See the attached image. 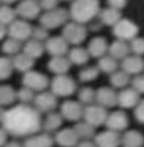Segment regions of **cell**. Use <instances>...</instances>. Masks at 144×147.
I'll list each match as a JSON object with an SVG mask.
<instances>
[{
  "mask_svg": "<svg viewBox=\"0 0 144 147\" xmlns=\"http://www.w3.org/2000/svg\"><path fill=\"white\" fill-rule=\"evenodd\" d=\"M109 82L112 85V88H126L130 84V74H127L124 70H115L114 73H111Z\"/></svg>",
  "mask_w": 144,
  "mask_h": 147,
  "instance_id": "obj_26",
  "label": "cell"
},
{
  "mask_svg": "<svg viewBox=\"0 0 144 147\" xmlns=\"http://www.w3.org/2000/svg\"><path fill=\"white\" fill-rule=\"evenodd\" d=\"M99 12H100L99 0H73L68 14L73 21L85 24L90 23Z\"/></svg>",
  "mask_w": 144,
  "mask_h": 147,
  "instance_id": "obj_2",
  "label": "cell"
},
{
  "mask_svg": "<svg viewBox=\"0 0 144 147\" xmlns=\"http://www.w3.org/2000/svg\"><path fill=\"white\" fill-rule=\"evenodd\" d=\"M5 112H6V111L2 109V106H0V123H2V121H3V118H5Z\"/></svg>",
  "mask_w": 144,
  "mask_h": 147,
  "instance_id": "obj_50",
  "label": "cell"
},
{
  "mask_svg": "<svg viewBox=\"0 0 144 147\" xmlns=\"http://www.w3.org/2000/svg\"><path fill=\"white\" fill-rule=\"evenodd\" d=\"M121 68L124 70L127 74H140L144 70V61L141 59V56L134 55L129 56L127 55L124 59H121Z\"/></svg>",
  "mask_w": 144,
  "mask_h": 147,
  "instance_id": "obj_18",
  "label": "cell"
},
{
  "mask_svg": "<svg viewBox=\"0 0 144 147\" xmlns=\"http://www.w3.org/2000/svg\"><path fill=\"white\" fill-rule=\"evenodd\" d=\"M94 143H96L97 147H118L121 144L120 132L106 129L100 134L94 135Z\"/></svg>",
  "mask_w": 144,
  "mask_h": 147,
  "instance_id": "obj_12",
  "label": "cell"
},
{
  "mask_svg": "<svg viewBox=\"0 0 144 147\" xmlns=\"http://www.w3.org/2000/svg\"><path fill=\"white\" fill-rule=\"evenodd\" d=\"M15 15H17V12H15L12 8L8 6V5H3V6L0 8V24L9 26L15 20Z\"/></svg>",
  "mask_w": 144,
  "mask_h": 147,
  "instance_id": "obj_34",
  "label": "cell"
},
{
  "mask_svg": "<svg viewBox=\"0 0 144 147\" xmlns=\"http://www.w3.org/2000/svg\"><path fill=\"white\" fill-rule=\"evenodd\" d=\"M47 30L44 26H37V28L32 29V38L37 41H43V40H47L49 38V34H47Z\"/></svg>",
  "mask_w": 144,
  "mask_h": 147,
  "instance_id": "obj_41",
  "label": "cell"
},
{
  "mask_svg": "<svg viewBox=\"0 0 144 147\" xmlns=\"http://www.w3.org/2000/svg\"><path fill=\"white\" fill-rule=\"evenodd\" d=\"M2 124L3 129L14 137H30L38 134V130L43 127L40 111L27 103H20L8 109L5 112Z\"/></svg>",
  "mask_w": 144,
  "mask_h": 147,
  "instance_id": "obj_1",
  "label": "cell"
},
{
  "mask_svg": "<svg viewBox=\"0 0 144 147\" xmlns=\"http://www.w3.org/2000/svg\"><path fill=\"white\" fill-rule=\"evenodd\" d=\"M126 0H108V5L111 8H114V9H123L124 6H126Z\"/></svg>",
  "mask_w": 144,
  "mask_h": 147,
  "instance_id": "obj_45",
  "label": "cell"
},
{
  "mask_svg": "<svg viewBox=\"0 0 144 147\" xmlns=\"http://www.w3.org/2000/svg\"><path fill=\"white\" fill-rule=\"evenodd\" d=\"M23 85L27 86V88H32L34 91H44L49 85V79L47 76H44L40 71H26L23 76Z\"/></svg>",
  "mask_w": 144,
  "mask_h": 147,
  "instance_id": "obj_9",
  "label": "cell"
},
{
  "mask_svg": "<svg viewBox=\"0 0 144 147\" xmlns=\"http://www.w3.org/2000/svg\"><path fill=\"white\" fill-rule=\"evenodd\" d=\"M12 64H14L15 70L26 73V71H29V70H32V67H34V58L26 55L24 52L23 53H17V55H14Z\"/></svg>",
  "mask_w": 144,
  "mask_h": 147,
  "instance_id": "obj_24",
  "label": "cell"
},
{
  "mask_svg": "<svg viewBox=\"0 0 144 147\" xmlns=\"http://www.w3.org/2000/svg\"><path fill=\"white\" fill-rule=\"evenodd\" d=\"M17 99H18L21 103L34 102V99H35V91L32 90V88H27V86L23 85V88L17 92Z\"/></svg>",
  "mask_w": 144,
  "mask_h": 147,
  "instance_id": "obj_39",
  "label": "cell"
},
{
  "mask_svg": "<svg viewBox=\"0 0 144 147\" xmlns=\"http://www.w3.org/2000/svg\"><path fill=\"white\" fill-rule=\"evenodd\" d=\"M106 127L111 130H115V132H121L127 127L129 124V120H127V115L123 111H114L111 112L108 118H106Z\"/></svg>",
  "mask_w": 144,
  "mask_h": 147,
  "instance_id": "obj_17",
  "label": "cell"
},
{
  "mask_svg": "<svg viewBox=\"0 0 144 147\" xmlns=\"http://www.w3.org/2000/svg\"><path fill=\"white\" fill-rule=\"evenodd\" d=\"M74 132L77 134V137H79V140H91V138H94V126H91L90 123H87L85 120L84 121H77L76 124H74Z\"/></svg>",
  "mask_w": 144,
  "mask_h": 147,
  "instance_id": "obj_31",
  "label": "cell"
},
{
  "mask_svg": "<svg viewBox=\"0 0 144 147\" xmlns=\"http://www.w3.org/2000/svg\"><path fill=\"white\" fill-rule=\"evenodd\" d=\"M53 143H55V140L49 135V132L38 134V135L34 134L30 137H27L23 147H53Z\"/></svg>",
  "mask_w": 144,
  "mask_h": 147,
  "instance_id": "obj_20",
  "label": "cell"
},
{
  "mask_svg": "<svg viewBox=\"0 0 144 147\" xmlns=\"http://www.w3.org/2000/svg\"><path fill=\"white\" fill-rule=\"evenodd\" d=\"M68 59L71 64H76V65H84L88 62L90 59V53H88L87 49H82V47H74L68 50Z\"/></svg>",
  "mask_w": 144,
  "mask_h": 147,
  "instance_id": "obj_27",
  "label": "cell"
},
{
  "mask_svg": "<svg viewBox=\"0 0 144 147\" xmlns=\"http://www.w3.org/2000/svg\"><path fill=\"white\" fill-rule=\"evenodd\" d=\"M32 26L26 20H14L8 28V34L11 38H15L18 41H27L32 36Z\"/></svg>",
  "mask_w": 144,
  "mask_h": 147,
  "instance_id": "obj_8",
  "label": "cell"
},
{
  "mask_svg": "<svg viewBox=\"0 0 144 147\" xmlns=\"http://www.w3.org/2000/svg\"><path fill=\"white\" fill-rule=\"evenodd\" d=\"M99 17H100V23L102 24H108V26H114L121 18L120 17V11L111 8V6L100 11V12H99Z\"/></svg>",
  "mask_w": 144,
  "mask_h": 147,
  "instance_id": "obj_29",
  "label": "cell"
},
{
  "mask_svg": "<svg viewBox=\"0 0 144 147\" xmlns=\"http://www.w3.org/2000/svg\"><path fill=\"white\" fill-rule=\"evenodd\" d=\"M99 71H100V70H99V67H87V68H84V70L79 73L80 82H91V80L97 79Z\"/></svg>",
  "mask_w": 144,
  "mask_h": 147,
  "instance_id": "obj_38",
  "label": "cell"
},
{
  "mask_svg": "<svg viewBox=\"0 0 144 147\" xmlns=\"http://www.w3.org/2000/svg\"><path fill=\"white\" fill-rule=\"evenodd\" d=\"M88 53H90V56H94V58H102L106 55L108 52V42L105 38L102 36H96L93 38L90 41V44H88Z\"/></svg>",
  "mask_w": 144,
  "mask_h": 147,
  "instance_id": "obj_21",
  "label": "cell"
},
{
  "mask_svg": "<svg viewBox=\"0 0 144 147\" xmlns=\"http://www.w3.org/2000/svg\"><path fill=\"white\" fill-rule=\"evenodd\" d=\"M130 85H132V88L137 90L140 94H143L144 92V74H135V78L130 80Z\"/></svg>",
  "mask_w": 144,
  "mask_h": 147,
  "instance_id": "obj_42",
  "label": "cell"
},
{
  "mask_svg": "<svg viewBox=\"0 0 144 147\" xmlns=\"http://www.w3.org/2000/svg\"><path fill=\"white\" fill-rule=\"evenodd\" d=\"M130 50L135 53V55L141 56L144 55V38H140V36H135L134 40H130Z\"/></svg>",
  "mask_w": 144,
  "mask_h": 147,
  "instance_id": "obj_40",
  "label": "cell"
},
{
  "mask_svg": "<svg viewBox=\"0 0 144 147\" xmlns=\"http://www.w3.org/2000/svg\"><path fill=\"white\" fill-rule=\"evenodd\" d=\"M140 102V92L134 88H123L118 92L117 105L123 109H129V108H135Z\"/></svg>",
  "mask_w": 144,
  "mask_h": 147,
  "instance_id": "obj_15",
  "label": "cell"
},
{
  "mask_svg": "<svg viewBox=\"0 0 144 147\" xmlns=\"http://www.w3.org/2000/svg\"><path fill=\"white\" fill-rule=\"evenodd\" d=\"M96 100V91L90 86H84L79 91V102L82 105H91V103Z\"/></svg>",
  "mask_w": 144,
  "mask_h": 147,
  "instance_id": "obj_37",
  "label": "cell"
},
{
  "mask_svg": "<svg viewBox=\"0 0 144 147\" xmlns=\"http://www.w3.org/2000/svg\"><path fill=\"white\" fill-rule=\"evenodd\" d=\"M76 147H97L96 143H91L90 140H82V143H79Z\"/></svg>",
  "mask_w": 144,
  "mask_h": 147,
  "instance_id": "obj_47",
  "label": "cell"
},
{
  "mask_svg": "<svg viewBox=\"0 0 144 147\" xmlns=\"http://www.w3.org/2000/svg\"><path fill=\"white\" fill-rule=\"evenodd\" d=\"M21 50V41L15 40V38H8L6 41L3 42V52L6 55H17Z\"/></svg>",
  "mask_w": 144,
  "mask_h": 147,
  "instance_id": "obj_35",
  "label": "cell"
},
{
  "mask_svg": "<svg viewBox=\"0 0 144 147\" xmlns=\"http://www.w3.org/2000/svg\"><path fill=\"white\" fill-rule=\"evenodd\" d=\"M62 36L67 40L68 44L79 46L87 38V29L84 24L76 23V21H73V23H65L64 29H62Z\"/></svg>",
  "mask_w": 144,
  "mask_h": 147,
  "instance_id": "obj_7",
  "label": "cell"
},
{
  "mask_svg": "<svg viewBox=\"0 0 144 147\" xmlns=\"http://www.w3.org/2000/svg\"><path fill=\"white\" fill-rule=\"evenodd\" d=\"M34 103H35V108L40 112H52L58 106L56 96L53 92H46V91H41L38 96H35Z\"/></svg>",
  "mask_w": 144,
  "mask_h": 147,
  "instance_id": "obj_14",
  "label": "cell"
},
{
  "mask_svg": "<svg viewBox=\"0 0 144 147\" xmlns=\"http://www.w3.org/2000/svg\"><path fill=\"white\" fill-rule=\"evenodd\" d=\"M118 94L114 91V88H108V86H102L96 91V102L97 105L103 108H112L117 105Z\"/></svg>",
  "mask_w": 144,
  "mask_h": 147,
  "instance_id": "obj_16",
  "label": "cell"
},
{
  "mask_svg": "<svg viewBox=\"0 0 144 147\" xmlns=\"http://www.w3.org/2000/svg\"><path fill=\"white\" fill-rule=\"evenodd\" d=\"M87 123H90L91 126L94 127H100L102 124L106 123V118H108V111L106 108H103L100 105H87L84 108V117Z\"/></svg>",
  "mask_w": 144,
  "mask_h": 147,
  "instance_id": "obj_5",
  "label": "cell"
},
{
  "mask_svg": "<svg viewBox=\"0 0 144 147\" xmlns=\"http://www.w3.org/2000/svg\"><path fill=\"white\" fill-rule=\"evenodd\" d=\"M3 5H11V3H14V2H17V0H0Z\"/></svg>",
  "mask_w": 144,
  "mask_h": 147,
  "instance_id": "obj_51",
  "label": "cell"
},
{
  "mask_svg": "<svg viewBox=\"0 0 144 147\" xmlns=\"http://www.w3.org/2000/svg\"><path fill=\"white\" fill-rule=\"evenodd\" d=\"M62 120L64 117L61 115L58 112H49V115L46 117L43 123V127L46 129V132H55V130H58L61 127V124H62Z\"/></svg>",
  "mask_w": 144,
  "mask_h": 147,
  "instance_id": "obj_28",
  "label": "cell"
},
{
  "mask_svg": "<svg viewBox=\"0 0 144 147\" xmlns=\"http://www.w3.org/2000/svg\"><path fill=\"white\" fill-rule=\"evenodd\" d=\"M129 50H130V47L126 44V41L123 40H117V41H114L112 44H111L108 47V52H109V55L115 58L118 61H121V59H124L127 55H129Z\"/></svg>",
  "mask_w": 144,
  "mask_h": 147,
  "instance_id": "obj_23",
  "label": "cell"
},
{
  "mask_svg": "<svg viewBox=\"0 0 144 147\" xmlns=\"http://www.w3.org/2000/svg\"><path fill=\"white\" fill-rule=\"evenodd\" d=\"M55 141L62 147H76L79 144V137L74 129H62L55 135Z\"/></svg>",
  "mask_w": 144,
  "mask_h": 147,
  "instance_id": "obj_19",
  "label": "cell"
},
{
  "mask_svg": "<svg viewBox=\"0 0 144 147\" xmlns=\"http://www.w3.org/2000/svg\"><path fill=\"white\" fill-rule=\"evenodd\" d=\"M15 99H17V92H15L12 86H9V85L0 86V106L11 105Z\"/></svg>",
  "mask_w": 144,
  "mask_h": 147,
  "instance_id": "obj_32",
  "label": "cell"
},
{
  "mask_svg": "<svg viewBox=\"0 0 144 147\" xmlns=\"http://www.w3.org/2000/svg\"><path fill=\"white\" fill-rule=\"evenodd\" d=\"M3 147H23V144L17 143V141H11V143H6Z\"/></svg>",
  "mask_w": 144,
  "mask_h": 147,
  "instance_id": "obj_48",
  "label": "cell"
},
{
  "mask_svg": "<svg viewBox=\"0 0 144 147\" xmlns=\"http://www.w3.org/2000/svg\"><path fill=\"white\" fill-rule=\"evenodd\" d=\"M70 17V14L65 9H58L55 8L52 11H46L41 17H40V24L44 26L46 29H55L58 26H62L67 23V20Z\"/></svg>",
  "mask_w": 144,
  "mask_h": 147,
  "instance_id": "obj_3",
  "label": "cell"
},
{
  "mask_svg": "<svg viewBox=\"0 0 144 147\" xmlns=\"http://www.w3.org/2000/svg\"><path fill=\"white\" fill-rule=\"evenodd\" d=\"M44 49L52 56H64L65 53H68V42L62 35L61 36H50L46 40Z\"/></svg>",
  "mask_w": 144,
  "mask_h": 147,
  "instance_id": "obj_13",
  "label": "cell"
},
{
  "mask_svg": "<svg viewBox=\"0 0 144 147\" xmlns=\"http://www.w3.org/2000/svg\"><path fill=\"white\" fill-rule=\"evenodd\" d=\"M44 46L41 44V41H37V40H29V41H26V44H24V47H23V52L26 53V55H29L30 58H34V59H37V58H40L43 53H44Z\"/></svg>",
  "mask_w": 144,
  "mask_h": 147,
  "instance_id": "obj_30",
  "label": "cell"
},
{
  "mask_svg": "<svg viewBox=\"0 0 144 147\" xmlns=\"http://www.w3.org/2000/svg\"><path fill=\"white\" fill-rule=\"evenodd\" d=\"M15 12L24 20H32V18L38 17V14L41 12V5L37 0H21L17 5Z\"/></svg>",
  "mask_w": 144,
  "mask_h": 147,
  "instance_id": "obj_11",
  "label": "cell"
},
{
  "mask_svg": "<svg viewBox=\"0 0 144 147\" xmlns=\"http://www.w3.org/2000/svg\"><path fill=\"white\" fill-rule=\"evenodd\" d=\"M118 68V62H117V59L115 58H112V56H102L100 58V61H99V70L100 71H103V73H114L115 70Z\"/></svg>",
  "mask_w": 144,
  "mask_h": 147,
  "instance_id": "obj_33",
  "label": "cell"
},
{
  "mask_svg": "<svg viewBox=\"0 0 144 147\" xmlns=\"http://www.w3.org/2000/svg\"><path fill=\"white\" fill-rule=\"evenodd\" d=\"M6 137H8V132L3 127H0V147L6 144Z\"/></svg>",
  "mask_w": 144,
  "mask_h": 147,
  "instance_id": "obj_46",
  "label": "cell"
},
{
  "mask_svg": "<svg viewBox=\"0 0 144 147\" xmlns=\"http://www.w3.org/2000/svg\"><path fill=\"white\" fill-rule=\"evenodd\" d=\"M6 32H8V30H6V28H5L3 24H0V40H3V36L6 35Z\"/></svg>",
  "mask_w": 144,
  "mask_h": 147,
  "instance_id": "obj_49",
  "label": "cell"
},
{
  "mask_svg": "<svg viewBox=\"0 0 144 147\" xmlns=\"http://www.w3.org/2000/svg\"><path fill=\"white\" fill-rule=\"evenodd\" d=\"M40 5H41V9L52 11L58 6V0H40Z\"/></svg>",
  "mask_w": 144,
  "mask_h": 147,
  "instance_id": "obj_44",
  "label": "cell"
},
{
  "mask_svg": "<svg viewBox=\"0 0 144 147\" xmlns=\"http://www.w3.org/2000/svg\"><path fill=\"white\" fill-rule=\"evenodd\" d=\"M135 118H137V121L144 124V100H140L138 105L135 106Z\"/></svg>",
  "mask_w": 144,
  "mask_h": 147,
  "instance_id": "obj_43",
  "label": "cell"
},
{
  "mask_svg": "<svg viewBox=\"0 0 144 147\" xmlns=\"http://www.w3.org/2000/svg\"><path fill=\"white\" fill-rule=\"evenodd\" d=\"M144 137L138 130H127L121 137V146L123 147H143Z\"/></svg>",
  "mask_w": 144,
  "mask_h": 147,
  "instance_id": "obj_25",
  "label": "cell"
},
{
  "mask_svg": "<svg viewBox=\"0 0 144 147\" xmlns=\"http://www.w3.org/2000/svg\"><path fill=\"white\" fill-rule=\"evenodd\" d=\"M112 30H114V35L117 36V40H123V41H130L138 35V26L127 18H120L112 26Z\"/></svg>",
  "mask_w": 144,
  "mask_h": 147,
  "instance_id": "obj_6",
  "label": "cell"
},
{
  "mask_svg": "<svg viewBox=\"0 0 144 147\" xmlns=\"http://www.w3.org/2000/svg\"><path fill=\"white\" fill-rule=\"evenodd\" d=\"M14 70V64H12V59L9 58H0V80L3 79H8L11 73Z\"/></svg>",
  "mask_w": 144,
  "mask_h": 147,
  "instance_id": "obj_36",
  "label": "cell"
},
{
  "mask_svg": "<svg viewBox=\"0 0 144 147\" xmlns=\"http://www.w3.org/2000/svg\"><path fill=\"white\" fill-rule=\"evenodd\" d=\"M61 115L68 121H79L84 117V108H82L80 102L74 100H67L61 106Z\"/></svg>",
  "mask_w": 144,
  "mask_h": 147,
  "instance_id": "obj_10",
  "label": "cell"
},
{
  "mask_svg": "<svg viewBox=\"0 0 144 147\" xmlns=\"http://www.w3.org/2000/svg\"><path fill=\"white\" fill-rule=\"evenodd\" d=\"M70 65H71V62H70L68 58H65V56H53L50 61H49L47 67L55 74H65L70 70Z\"/></svg>",
  "mask_w": 144,
  "mask_h": 147,
  "instance_id": "obj_22",
  "label": "cell"
},
{
  "mask_svg": "<svg viewBox=\"0 0 144 147\" xmlns=\"http://www.w3.org/2000/svg\"><path fill=\"white\" fill-rule=\"evenodd\" d=\"M50 88L56 97H68L76 91V84L67 74H56L50 84Z\"/></svg>",
  "mask_w": 144,
  "mask_h": 147,
  "instance_id": "obj_4",
  "label": "cell"
}]
</instances>
